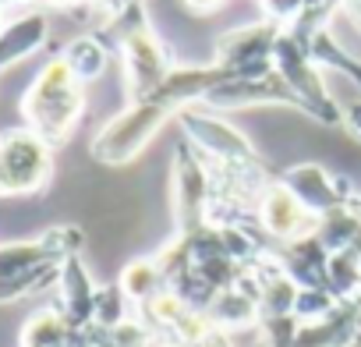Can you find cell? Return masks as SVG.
<instances>
[{
	"mask_svg": "<svg viewBox=\"0 0 361 347\" xmlns=\"http://www.w3.org/2000/svg\"><path fill=\"white\" fill-rule=\"evenodd\" d=\"M57 287H61V312H64V319H68L75 329L92 326V315H96V291H99V287L92 284V276H89V269L82 266L78 255L68 259V262L61 266Z\"/></svg>",
	"mask_w": 361,
	"mask_h": 347,
	"instance_id": "cell-13",
	"label": "cell"
},
{
	"mask_svg": "<svg viewBox=\"0 0 361 347\" xmlns=\"http://www.w3.org/2000/svg\"><path fill=\"white\" fill-rule=\"evenodd\" d=\"M276 266L298 284V287H326V266H329V248L308 234L301 241L290 245H276L273 248Z\"/></svg>",
	"mask_w": 361,
	"mask_h": 347,
	"instance_id": "cell-12",
	"label": "cell"
},
{
	"mask_svg": "<svg viewBox=\"0 0 361 347\" xmlns=\"http://www.w3.org/2000/svg\"><path fill=\"white\" fill-rule=\"evenodd\" d=\"M340 124L361 142V99H354V103L343 106V121H340Z\"/></svg>",
	"mask_w": 361,
	"mask_h": 347,
	"instance_id": "cell-23",
	"label": "cell"
},
{
	"mask_svg": "<svg viewBox=\"0 0 361 347\" xmlns=\"http://www.w3.org/2000/svg\"><path fill=\"white\" fill-rule=\"evenodd\" d=\"M188 4H192L195 11H213V8L220 4V0H188Z\"/></svg>",
	"mask_w": 361,
	"mask_h": 347,
	"instance_id": "cell-24",
	"label": "cell"
},
{
	"mask_svg": "<svg viewBox=\"0 0 361 347\" xmlns=\"http://www.w3.org/2000/svg\"><path fill=\"white\" fill-rule=\"evenodd\" d=\"M255 224H259V231L273 241V248L276 245H290V241H301V238H308V234H315V217L280 185V178L259 195V202H255Z\"/></svg>",
	"mask_w": 361,
	"mask_h": 347,
	"instance_id": "cell-10",
	"label": "cell"
},
{
	"mask_svg": "<svg viewBox=\"0 0 361 347\" xmlns=\"http://www.w3.org/2000/svg\"><path fill=\"white\" fill-rule=\"evenodd\" d=\"M163 347H234V343H231V336H227L224 329H206V333H199V336L170 340V343H163Z\"/></svg>",
	"mask_w": 361,
	"mask_h": 347,
	"instance_id": "cell-22",
	"label": "cell"
},
{
	"mask_svg": "<svg viewBox=\"0 0 361 347\" xmlns=\"http://www.w3.org/2000/svg\"><path fill=\"white\" fill-rule=\"evenodd\" d=\"M82 252L78 227H50L32 241L0 245V301H18L61 280V266Z\"/></svg>",
	"mask_w": 361,
	"mask_h": 347,
	"instance_id": "cell-3",
	"label": "cell"
},
{
	"mask_svg": "<svg viewBox=\"0 0 361 347\" xmlns=\"http://www.w3.org/2000/svg\"><path fill=\"white\" fill-rule=\"evenodd\" d=\"M280 185L315 220H322L329 213H340V209H347L357 199V192L350 188L347 178H333V174L326 166H319V163H294V166H287L280 174Z\"/></svg>",
	"mask_w": 361,
	"mask_h": 347,
	"instance_id": "cell-9",
	"label": "cell"
},
{
	"mask_svg": "<svg viewBox=\"0 0 361 347\" xmlns=\"http://www.w3.org/2000/svg\"><path fill=\"white\" fill-rule=\"evenodd\" d=\"M22 347H82V329H75L61 308H43L25 322Z\"/></svg>",
	"mask_w": 361,
	"mask_h": 347,
	"instance_id": "cell-16",
	"label": "cell"
},
{
	"mask_svg": "<svg viewBox=\"0 0 361 347\" xmlns=\"http://www.w3.org/2000/svg\"><path fill=\"white\" fill-rule=\"evenodd\" d=\"M22 114L25 128H32L39 138H47L57 149L61 142L71 138L75 124L85 114V85L71 75V68L61 57H54L29 82L22 96Z\"/></svg>",
	"mask_w": 361,
	"mask_h": 347,
	"instance_id": "cell-4",
	"label": "cell"
},
{
	"mask_svg": "<svg viewBox=\"0 0 361 347\" xmlns=\"http://www.w3.org/2000/svg\"><path fill=\"white\" fill-rule=\"evenodd\" d=\"M347 347H361V333H357V336H354V340H350Z\"/></svg>",
	"mask_w": 361,
	"mask_h": 347,
	"instance_id": "cell-25",
	"label": "cell"
},
{
	"mask_svg": "<svg viewBox=\"0 0 361 347\" xmlns=\"http://www.w3.org/2000/svg\"><path fill=\"white\" fill-rule=\"evenodd\" d=\"M280 29L269 22L231 29L216 39V68L227 78H262L273 75V50H276Z\"/></svg>",
	"mask_w": 361,
	"mask_h": 347,
	"instance_id": "cell-8",
	"label": "cell"
},
{
	"mask_svg": "<svg viewBox=\"0 0 361 347\" xmlns=\"http://www.w3.org/2000/svg\"><path fill=\"white\" fill-rule=\"evenodd\" d=\"M61 61L71 68V75H75L82 85H89V82H96V78L106 71L110 50H106V43H103L99 36H78V39H71V43L64 47Z\"/></svg>",
	"mask_w": 361,
	"mask_h": 347,
	"instance_id": "cell-18",
	"label": "cell"
},
{
	"mask_svg": "<svg viewBox=\"0 0 361 347\" xmlns=\"http://www.w3.org/2000/svg\"><path fill=\"white\" fill-rule=\"evenodd\" d=\"M350 206H354V209H357V217H361V195H357V199H354Z\"/></svg>",
	"mask_w": 361,
	"mask_h": 347,
	"instance_id": "cell-26",
	"label": "cell"
},
{
	"mask_svg": "<svg viewBox=\"0 0 361 347\" xmlns=\"http://www.w3.org/2000/svg\"><path fill=\"white\" fill-rule=\"evenodd\" d=\"M0 11H4V8H0ZM0 29H4V15H0Z\"/></svg>",
	"mask_w": 361,
	"mask_h": 347,
	"instance_id": "cell-27",
	"label": "cell"
},
{
	"mask_svg": "<svg viewBox=\"0 0 361 347\" xmlns=\"http://www.w3.org/2000/svg\"><path fill=\"white\" fill-rule=\"evenodd\" d=\"M131 312H135V308H131V301L124 298V291H121L117 284H114V287H99V291H96V315H92V326L114 329V326L135 319Z\"/></svg>",
	"mask_w": 361,
	"mask_h": 347,
	"instance_id": "cell-20",
	"label": "cell"
},
{
	"mask_svg": "<svg viewBox=\"0 0 361 347\" xmlns=\"http://www.w3.org/2000/svg\"><path fill=\"white\" fill-rule=\"evenodd\" d=\"M117 287L124 291V298L131 301V308L142 312V308H149L159 294H166V276H163V269H159L156 259H135V262H128V269L121 273Z\"/></svg>",
	"mask_w": 361,
	"mask_h": 347,
	"instance_id": "cell-17",
	"label": "cell"
},
{
	"mask_svg": "<svg viewBox=\"0 0 361 347\" xmlns=\"http://www.w3.org/2000/svg\"><path fill=\"white\" fill-rule=\"evenodd\" d=\"M99 39L106 43L110 54L114 50L121 54L128 99H142V96L156 92L166 82V75L173 71L159 36L152 32V25L145 18V4H142V0H135V4H128L121 11H110Z\"/></svg>",
	"mask_w": 361,
	"mask_h": 347,
	"instance_id": "cell-2",
	"label": "cell"
},
{
	"mask_svg": "<svg viewBox=\"0 0 361 347\" xmlns=\"http://www.w3.org/2000/svg\"><path fill=\"white\" fill-rule=\"evenodd\" d=\"M259 8H262V22H269L276 29H290L305 15L308 0H259Z\"/></svg>",
	"mask_w": 361,
	"mask_h": 347,
	"instance_id": "cell-21",
	"label": "cell"
},
{
	"mask_svg": "<svg viewBox=\"0 0 361 347\" xmlns=\"http://www.w3.org/2000/svg\"><path fill=\"white\" fill-rule=\"evenodd\" d=\"M173 213L177 234L206 227L213 213V170L192 142H180L173 156Z\"/></svg>",
	"mask_w": 361,
	"mask_h": 347,
	"instance_id": "cell-7",
	"label": "cell"
},
{
	"mask_svg": "<svg viewBox=\"0 0 361 347\" xmlns=\"http://www.w3.org/2000/svg\"><path fill=\"white\" fill-rule=\"evenodd\" d=\"M273 71L290 89L298 110H305L312 121H319L326 128H333V124L343 121V106L329 96V89H326V82L319 75V64L308 54V43L301 36H294L290 29H280V36H276Z\"/></svg>",
	"mask_w": 361,
	"mask_h": 347,
	"instance_id": "cell-5",
	"label": "cell"
},
{
	"mask_svg": "<svg viewBox=\"0 0 361 347\" xmlns=\"http://www.w3.org/2000/svg\"><path fill=\"white\" fill-rule=\"evenodd\" d=\"M54 178V145L32 128H8L0 135V199L36 195Z\"/></svg>",
	"mask_w": 361,
	"mask_h": 347,
	"instance_id": "cell-6",
	"label": "cell"
},
{
	"mask_svg": "<svg viewBox=\"0 0 361 347\" xmlns=\"http://www.w3.org/2000/svg\"><path fill=\"white\" fill-rule=\"evenodd\" d=\"M262 103H283L298 106L290 89L280 82V75H262V78H220L216 89L206 96V110H241V106H262Z\"/></svg>",
	"mask_w": 361,
	"mask_h": 347,
	"instance_id": "cell-11",
	"label": "cell"
},
{
	"mask_svg": "<svg viewBox=\"0 0 361 347\" xmlns=\"http://www.w3.org/2000/svg\"><path fill=\"white\" fill-rule=\"evenodd\" d=\"M220 78H224V71L216 64H206V68H173L156 92H149L142 99H131L117 117H110L96 131V138L89 145L92 156L99 163H114V166L117 163H131L156 138V131L170 117H180L188 106H202Z\"/></svg>",
	"mask_w": 361,
	"mask_h": 347,
	"instance_id": "cell-1",
	"label": "cell"
},
{
	"mask_svg": "<svg viewBox=\"0 0 361 347\" xmlns=\"http://www.w3.org/2000/svg\"><path fill=\"white\" fill-rule=\"evenodd\" d=\"M50 36V18L43 11H25L18 15L15 22H4V29H0V71L32 57Z\"/></svg>",
	"mask_w": 361,
	"mask_h": 347,
	"instance_id": "cell-15",
	"label": "cell"
},
{
	"mask_svg": "<svg viewBox=\"0 0 361 347\" xmlns=\"http://www.w3.org/2000/svg\"><path fill=\"white\" fill-rule=\"evenodd\" d=\"M305 43H308V54H312V61H315L319 68H336V71H343V75L361 89V57H354V54L329 32V25L315 29Z\"/></svg>",
	"mask_w": 361,
	"mask_h": 347,
	"instance_id": "cell-19",
	"label": "cell"
},
{
	"mask_svg": "<svg viewBox=\"0 0 361 347\" xmlns=\"http://www.w3.org/2000/svg\"><path fill=\"white\" fill-rule=\"evenodd\" d=\"M357 333H361V298L343 301L333 315L319 322H305L290 340V347H347Z\"/></svg>",
	"mask_w": 361,
	"mask_h": 347,
	"instance_id": "cell-14",
	"label": "cell"
}]
</instances>
